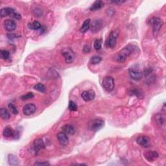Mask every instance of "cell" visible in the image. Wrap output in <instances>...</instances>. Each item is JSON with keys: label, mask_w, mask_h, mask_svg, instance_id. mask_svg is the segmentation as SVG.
<instances>
[{"label": "cell", "mask_w": 166, "mask_h": 166, "mask_svg": "<svg viewBox=\"0 0 166 166\" xmlns=\"http://www.w3.org/2000/svg\"><path fill=\"white\" fill-rule=\"evenodd\" d=\"M45 148V144L42 139H36L33 142V149L35 153H38L40 149Z\"/></svg>", "instance_id": "5bb4252c"}, {"label": "cell", "mask_w": 166, "mask_h": 166, "mask_svg": "<svg viewBox=\"0 0 166 166\" xmlns=\"http://www.w3.org/2000/svg\"><path fill=\"white\" fill-rule=\"evenodd\" d=\"M119 34H120V31L118 29L111 31L108 38L106 39L105 42V46L106 48L112 49L115 48V46H116L117 38L119 36Z\"/></svg>", "instance_id": "7a4b0ae2"}, {"label": "cell", "mask_w": 166, "mask_h": 166, "mask_svg": "<svg viewBox=\"0 0 166 166\" xmlns=\"http://www.w3.org/2000/svg\"><path fill=\"white\" fill-rule=\"evenodd\" d=\"M68 108L71 111H76L77 110V106L76 103H75L73 101H70V103H69Z\"/></svg>", "instance_id": "f546056e"}, {"label": "cell", "mask_w": 166, "mask_h": 166, "mask_svg": "<svg viewBox=\"0 0 166 166\" xmlns=\"http://www.w3.org/2000/svg\"><path fill=\"white\" fill-rule=\"evenodd\" d=\"M101 57H99V56H93V57H91V58L90 59V63L93 65L98 64L101 62Z\"/></svg>", "instance_id": "cb8c5ba5"}, {"label": "cell", "mask_w": 166, "mask_h": 166, "mask_svg": "<svg viewBox=\"0 0 166 166\" xmlns=\"http://www.w3.org/2000/svg\"><path fill=\"white\" fill-rule=\"evenodd\" d=\"M134 51V47L132 45H128L122 49L115 56V60L119 62H124Z\"/></svg>", "instance_id": "6da1fadb"}, {"label": "cell", "mask_w": 166, "mask_h": 166, "mask_svg": "<svg viewBox=\"0 0 166 166\" xmlns=\"http://www.w3.org/2000/svg\"><path fill=\"white\" fill-rule=\"evenodd\" d=\"M0 115H1L2 119L5 120H9L11 118L10 113H9L8 110L5 108H1L0 110Z\"/></svg>", "instance_id": "ffe728a7"}, {"label": "cell", "mask_w": 166, "mask_h": 166, "mask_svg": "<svg viewBox=\"0 0 166 166\" xmlns=\"http://www.w3.org/2000/svg\"><path fill=\"white\" fill-rule=\"evenodd\" d=\"M15 10L12 8L4 7L1 9V11H0V16H1V18L7 16H11V15L13 14V12Z\"/></svg>", "instance_id": "e0dca14e"}, {"label": "cell", "mask_w": 166, "mask_h": 166, "mask_svg": "<svg viewBox=\"0 0 166 166\" xmlns=\"http://www.w3.org/2000/svg\"><path fill=\"white\" fill-rule=\"evenodd\" d=\"M14 131L12 130L11 127H5L4 128V131H3V135L6 138H10L12 136H14Z\"/></svg>", "instance_id": "44dd1931"}, {"label": "cell", "mask_w": 166, "mask_h": 166, "mask_svg": "<svg viewBox=\"0 0 166 166\" xmlns=\"http://www.w3.org/2000/svg\"><path fill=\"white\" fill-rule=\"evenodd\" d=\"M156 120L157 121V123L160 125H163L165 123V118L163 115L160 114H158L156 116Z\"/></svg>", "instance_id": "83f0119b"}, {"label": "cell", "mask_w": 166, "mask_h": 166, "mask_svg": "<svg viewBox=\"0 0 166 166\" xmlns=\"http://www.w3.org/2000/svg\"><path fill=\"white\" fill-rule=\"evenodd\" d=\"M49 163L48 162H37L34 164V165H49Z\"/></svg>", "instance_id": "d6a6232c"}, {"label": "cell", "mask_w": 166, "mask_h": 166, "mask_svg": "<svg viewBox=\"0 0 166 166\" xmlns=\"http://www.w3.org/2000/svg\"><path fill=\"white\" fill-rule=\"evenodd\" d=\"M33 98H34L33 93H32V92H28L27 93H26V94L21 95L20 97V99L21 100H23V101H26V100L32 99Z\"/></svg>", "instance_id": "f1b7e54d"}, {"label": "cell", "mask_w": 166, "mask_h": 166, "mask_svg": "<svg viewBox=\"0 0 166 166\" xmlns=\"http://www.w3.org/2000/svg\"><path fill=\"white\" fill-rule=\"evenodd\" d=\"M105 6V4L102 1H95L91 6L90 9L92 11H95L101 9Z\"/></svg>", "instance_id": "ac0fdd59"}, {"label": "cell", "mask_w": 166, "mask_h": 166, "mask_svg": "<svg viewBox=\"0 0 166 166\" xmlns=\"http://www.w3.org/2000/svg\"><path fill=\"white\" fill-rule=\"evenodd\" d=\"M0 56L4 60H8L10 58V53L7 50H1L0 51Z\"/></svg>", "instance_id": "d4e9b609"}, {"label": "cell", "mask_w": 166, "mask_h": 166, "mask_svg": "<svg viewBox=\"0 0 166 166\" xmlns=\"http://www.w3.org/2000/svg\"><path fill=\"white\" fill-rule=\"evenodd\" d=\"M57 137L58 142L60 143L61 145L66 146L69 143L68 137L67 136V134H66L65 133H64V132L59 133L57 134Z\"/></svg>", "instance_id": "4fadbf2b"}, {"label": "cell", "mask_w": 166, "mask_h": 166, "mask_svg": "<svg viewBox=\"0 0 166 166\" xmlns=\"http://www.w3.org/2000/svg\"><path fill=\"white\" fill-rule=\"evenodd\" d=\"M8 160L9 164L11 165H17L18 164V160L17 158L13 155H9Z\"/></svg>", "instance_id": "603a6c76"}, {"label": "cell", "mask_w": 166, "mask_h": 166, "mask_svg": "<svg viewBox=\"0 0 166 166\" xmlns=\"http://www.w3.org/2000/svg\"><path fill=\"white\" fill-rule=\"evenodd\" d=\"M4 25L5 30L9 31V32H12V31H14L16 28V24L14 20L11 19L6 20L4 21Z\"/></svg>", "instance_id": "7c38bea8"}, {"label": "cell", "mask_w": 166, "mask_h": 166, "mask_svg": "<svg viewBox=\"0 0 166 166\" xmlns=\"http://www.w3.org/2000/svg\"><path fill=\"white\" fill-rule=\"evenodd\" d=\"M103 86L107 92H110L114 88V80L110 76L105 77L103 80Z\"/></svg>", "instance_id": "8992f818"}, {"label": "cell", "mask_w": 166, "mask_h": 166, "mask_svg": "<svg viewBox=\"0 0 166 166\" xmlns=\"http://www.w3.org/2000/svg\"><path fill=\"white\" fill-rule=\"evenodd\" d=\"M145 158L149 162H152L158 157V153L156 151H148L144 153Z\"/></svg>", "instance_id": "2e32d148"}, {"label": "cell", "mask_w": 166, "mask_h": 166, "mask_svg": "<svg viewBox=\"0 0 166 166\" xmlns=\"http://www.w3.org/2000/svg\"><path fill=\"white\" fill-rule=\"evenodd\" d=\"M61 54L63 56L65 59L66 63L71 64L75 60V53L73 50L70 48H64L62 49Z\"/></svg>", "instance_id": "3957f363"}, {"label": "cell", "mask_w": 166, "mask_h": 166, "mask_svg": "<svg viewBox=\"0 0 166 166\" xmlns=\"http://www.w3.org/2000/svg\"><path fill=\"white\" fill-rule=\"evenodd\" d=\"M90 24H91V20L90 19H87L84 21L82 26H81L80 31L81 33H86V31L89 29V28L90 27Z\"/></svg>", "instance_id": "d6986e66"}, {"label": "cell", "mask_w": 166, "mask_h": 166, "mask_svg": "<svg viewBox=\"0 0 166 166\" xmlns=\"http://www.w3.org/2000/svg\"><path fill=\"white\" fill-rule=\"evenodd\" d=\"M90 50H91V48L90 47V46L86 45V46H84V48L83 49V51L84 53H89L90 51Z\"/></svg>", "instance_id": "836d02e7"}, {"label": "cell", "mask_w": 166, "mask_h": 166, "mask_svg": "<svg viewBox=\"0 0 166 166\" xmlns=\"http://www.w3.org/2000/svg\"><path fill=\"white\" fill-rule=\"evenodd\" d=\"M149 24L150 26H152L153 33L155 35V34L157 33L161 29L163 24H164V21L160 18L152 17L149 20Z\"/></svg>", "instance_id": "277c9868"}, {"label": "cell", "mask_w": 166, "mask_h": 166, "mask_svg": "<svg viewBox=\"0 0 166 166\" xmlns=\"http://www.w3.org/2000/svg\"><path fill=\"white\" fill-rule=\"evenodd\" d=\"M62 132L65 133L67 134H71V135H73L75 133H76V128L73 126V125H70V124H66L64 125L63 127H62Z\"/></svg>", "instance_id": "9a60e30c"}, {"label": "cell", "mask_w": 166, "mask_h": 166, "mask_svg": "<svg viewBox=\"0 0 166 166\" xmlns=\"http://www.w3.org/2000/svg\"><path fill=\"white\" fill-rule=\"evenodd\" d=\"M136 142L139 145L145 148L151 146V140L146 136H140L136 138Z\"/></svg>", "instance_id": "52a82bcc"}, {"label": "cell", "mask_w": 166, "mask_h": 166, "mask_svg": "<svg viewBox=\"0 0 166 166\" xmlns=\"http://www.w3.org/2000/svg\"><path fill=\"white\" fill-rule=\"evenodd\" d=\"M105 122L102 120L99 119H95V120L92 121L89 124V128L92 132H98L99 130L104 127Z\"/></svg>", "instance_id": "5b68a950"}, {"label": "cell", "mask_w": 166, "mask_h": 166, "mask_svg": "<svg viewBox=\"0 0 166 166\" xmlns=\"http://www.w3.org/2000/svg\"><path fill=\"white\" fill-rule=\"evenodd\" d=\"M95 96V93L94 91L92 90H86L81 93V98H83L84 101H92L93 99H94Z\"/></svg>", "instance_id": "30bf717a"}, {"label": "cell", "mask_w": 166, "mask_h": 166, "mask_svg": "<svg viewBox=\"0 0 166 166\" xmlns=\"http://www.w3.org/2000/svg\"><path fill=\"white\" fill-rule=\"evenodd\" d=\"M28 27H29L30 29L38 30L40 29V28H42V26L38 21H34L33 22L29 23L28 24Z\"/></svg>", "instance_id": "7402d4cb"}, {"label": "cell", "mask_w": 166, "mask_h": 166, "mask_svg": "<svg viewBox=\"0 0 166 166\" xmlns=\"http://www.w3.org/2000/svg\"><path fill=\"white\" fill-rule=\"evenodd\" d=\"M128 73L131 79L134 81H139L143 77V73L137 69L130 68L128 70Z\"/></svg>", "instance_id": "9c48e42d"}, {"label": "cell", "mask_w": 166, "mask_h": 166, "mask_svg": "<svg viewBox=\"0 0 166 166\" xmlns=\"http://www.w3.org/2000/svg\"><path fill=\"white\" fill-rule=\"evenodd\" d=\"M36 110V107L35 105H34L33 103H28L23 108V113L26 115H31L33 114L34 112Z\"/></svg>", "instance_id": "ba28073f"}, {"label": "cell", "mask_w": 166, "mask_h": 166, "mask_svg": "<svg viewBox=\"0 0 166 166\" xmlns=\"http://www.w3.org/2000/svg\"><path fill=\"white\" fill-rule=\"evenodd\" d=\"M34 89L38 91V92L43 93V92H45V91H46V87L43 84L38 83V84H36V85L34 86Z\"/></svg>", "instance_id": "4316f807"}, {"label": "cell", "mask_w": 166, "mask_h": 166, "mask_svg": "<svg viewBox=\"0 0 166 166\" xmlns=\"http://www.w3.org/2000/svg\"><path fill=\"white\" fill-rule=\"evenodd\" d=\"M102 43H103V40L101 38L100 39H97L95 40L94 44H93V47L97 51H99L101 49L102 47Z\"/></svg>", "instance_id": "484cf974"}, {"label": "cell", "mask_w": 166, "mask_h": 166, "mask_svg": "<svg viewBox=\"0 0 166 166\" xmlns=\"http://www.w3.org/2000/svg\"><path fill=\"white\" fill-rule=\"evenodd\" d=\"M130 94L131 95H136L137 96L138 98H142V93H140V92L139 90H131L130 91Z\"/></svg>", "instance_id": "1f68e13d"}, {"label": "cell", "mask_w": 166, "mask_h": 166, "mask_svg": "<svg viewBox=\"0 0 166 166\" xmlns=\"http://www.w3.org/2000/svg\"><path fill=\"white\" fill-rule=\"evenodd\" d=\"M103 21L101 20H95L93 21L92 24H90L91 31L92 33H96L102 29Z\"/></svg>", "instance_id": "8fae6325"}, {"label": "cell", "mask_w": 166, "mask_h": 166, "mask_svg": "<svg viewBox=\"0 0 166 166\" xmlns=\"http://www.w3.org/2000/svg\"><path fill=\"white\" fill-rule=\"evenodd\" d=\"M8 106H9V109L11 110L12 113H13L14 115H17L18 114V111L16 107V106L12 104V103H9Z\"/></svg>", "instance_id": "4dcf8cb0"}, {"label": "cell", "mask_w": 166, "mask_h": 166, "mask_svg": "<svg viewBox=\"0 0 166 166\" xmlns=\"http://www.w3.org/2000/svg\"><path fill=\"white\" fill-rule=\"evenodd\" d=\"M112 4H118V5H121L123 4V3H125V1H120V0H118V1H110Z\"/></svg>", "instance_id": "e575fe53"}]
</instances>
